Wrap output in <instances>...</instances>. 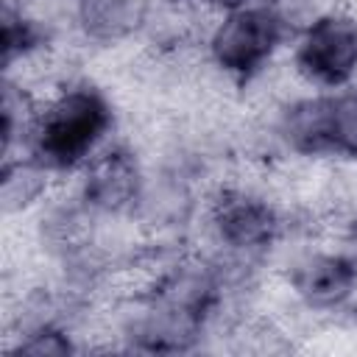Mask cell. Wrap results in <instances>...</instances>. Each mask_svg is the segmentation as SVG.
I'll use <instances>...</instances> for the list:
<instances>
[{
  "label": "cell",
  "instance_id": "1",
  "mask_svg": "<svg viewBox=\"0 0 357 357\" xmlns=\"http://www.w3.org/2000/svg\"><path fill=\"white\" fill-rule=\"evenodd\" d=\"M106 128V106L98 95L67 89L53 103L45 106L39 139L47 156L70 162L92 151L98 137Z\"/></svg>",
  "mask_w": 357,
  "mask_h": 357
},
{
  "label": "cell",
  "instance_id": "2",
  "mask_svg": "<svg viewBox=\"0 0 357 357\" xmlns=\"http://www.w3.org/2000/svg\"><path fill=\"white\" fill-rule=\"evenodd\" d=\"M279 39V20L268 6H243L223 17L212 36V56L223 70L245 73L262 67Z\"/></svg>",
  "mask_w": 357,
  "mask_h": 357
},
{
  "label": "cell",
  "instance_id": "3",
  "mask_svg": "<svg viewBox=\"0 0 357 357\" xmlns=\"http://www.w3.org/2000/svg\"><path fill=\"white\" fill-rule=\"evenodd\" d=\"M298 61L315 81H343L357 70V20L332 11L310 22Z\"/></svg>",
  "mask_w": 357,
  "mask_h": 357
},
{
  "label": "cell",
  "instance_id": "4",
  "mask_svg": "<svg viewBox=\"0 0 357 357\" xmlns=\"http://www.w3.org/2000/svg\"><path fill=\"white\" fill-rule=\"evenodd\" d=\"M84 192L100 212H123L139 198V170L131 151H106L84 178Z\"/></svg>",
  "mask_w": 357,
  "mask_h": 357
},
{
  "label": "cell",
  "instance_id": "5",
  "mask_svg": "<svg viewBox=\"0 0 357 357\" xmlns=\"http://www.w3.org/2000/svg\"><path fill=\"white\" fill-rule=\"evenodd\" d=\"M329 148L357 156V92L329 100Z\"/></svg>",
  "mask_w": 357,
  "mask_h": 357
},
{
  "label": "cell",
  "instance_id": "6",
  "mask_svg": "<svg viewBox=\"0 0 357 357\" xmlns=\"http://www.w3.org/2000/svg\"><path fill=\"white\" fill-rule=\"evenodd\" d=\"M67 349H70V343L61 335H56L50 329H36L28 340L20 343L17 351H25V354H64Z\"/></svg>",
  "mask_w": 357,
  "mask_h": 357
}]
</instances>
